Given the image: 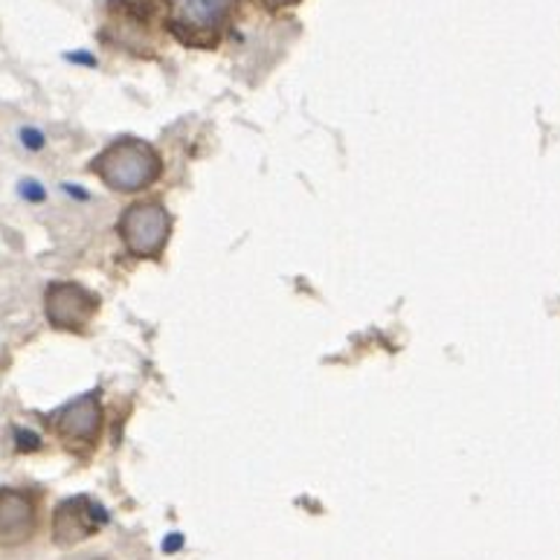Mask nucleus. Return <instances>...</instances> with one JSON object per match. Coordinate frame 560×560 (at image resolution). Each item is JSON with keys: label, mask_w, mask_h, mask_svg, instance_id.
Masks as SVG:
<instances>
[{"label": "nucleus", "mask_w": 560, "mask_h": 560, "mask_svg": "<svg viewBox=\"0 0 560 560\" xmlns=\"http://www.w3.org/2000/svg\"><path fill=\"white\" fill-rule=\"evenodd\" d=\"M168 233H172V218L154 201L131 203L119 218V238L137 259H158L166 250Z\"/></svg>", "instance_id": "obj_3"}, {"label": "nucleus", "mask_w": 560, "mask_h": 560, "mask_svg": "<svg viewBox=\"0 0 560 560\" xmlns=\"http://www.w3.org/2000/svg\"><path fill=\"white\" fill-rule=\"evenodd\" d=\"M261 3L270 9H284V7H293V3H300V0H261Z\"/></svg>", "instance_id": "obj_8"}, {"label": "nucleus", "mask_w": 560, "mask_h": 560, "mask_svg": "<svg viewBox=\"0 0 560 560\" xmlns=\"http://www.w3.org/2000/svg\"><path fill=\"white\" fill-rule=\"evenodd\" d=\"M235 3L238 0H166L168 26L184 44L207 47L233 21Z\"/></svg>", "instance_id": "obj_2"}, {"label": "nucleus", "mask_w": 560, "mask_h": 560, "mask_svg": "<svg viewBox=\"0 0 560 560\" xmlns=\"http://www.w3.org/2000/svg\"><path fill=\"white\" fill-rule=\"evenodd\" d=\"M47 319L65 331H82L100 311V300L88 288L73 282H56L47 288Z\"/></svg>", "instance_id": "obj_4"}, {"label": "nucleus", "mask_w": 560, "mask_h": 560, "mask_svg": "<svg viewBox=\"0 0 560 560\" xmlns=\"http://www.w3.org/2000/svg\"><path fill=\"white\" fill-rule=\"evenodd\" d=\"M102 424V407L96 393H84L82 398L70 401L65 410L56 416L59 433L70 442H93L100 435Z\"/></svg>", "instance_id": "obj_6"}, {"label": "nucleus", "mask_w": 560, "mask_h": 560, "mask_svg": "<svg viewBox=\"0 0 560 560\" xmlns=\"http://www.w3.org/2000/svg\"><path fill=\"white\" fill-rule=\"evenodd\" d=\"M102 523H105V514H102L100 505L88 500V497H75V500L61 502L59 511H56V540L65 546L84 540Z\"/></svg>", "instance_id": "obj_5"}, {"label": "nucleus", "mask_w": 560, "mask_h": 560, "mask_svg": "<svg viewBox=\"0 0 560 560\" xmlns=\"http://www.w3.org/2000/svg\"><path fill=\"white\" fill-rule=\"evenodd\" d=\"M93 172L114 192H140L158 180L163 172V160L154 145L126 137V140L110 142L108 149L93 160Z\"/></svg>", "instance_id": "obj_1"}, {"label": "nucleus", "mask_w": 560, "mask_h": 560, "mask_svg": "<svg viewBox=\"0 0 560 560\" xmlns=\"http://www.w3.org/2000/svg\"><path fill=\"white\" fill-rule=\"evenodd\" d=\"M35 523L33 500L15 488H0V540L18 544L30 537Z\"/></svg>", "instance_id": "obj_7"}]
</instances>
